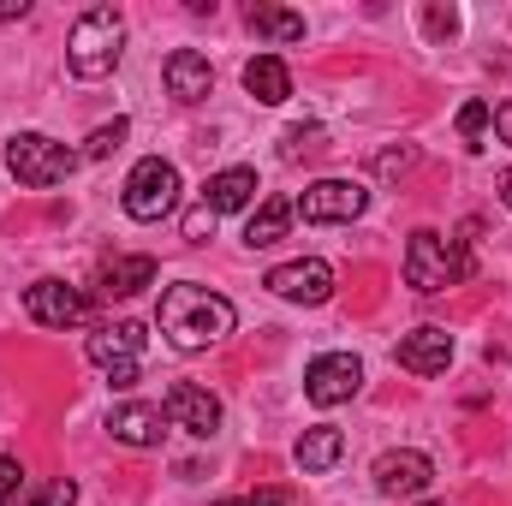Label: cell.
<instances>
[{
	"mask_svg": "<svg viewBox=\"0 0 512 506\" xmlns=\"http://www.w3.org/2000/svg\"><path fill=\"white\" fill-rule=\"evenodd\" d=\"M251 506H286V501H280V495H256Z\"/></svg>",
	"mask_w": 512,
	"mask_h": 506,
	"instance_id": "33",
	"label": "cell"
},
{
	"mask_svg": "<svg viewBox=\"0 0 512 506\" xmlns=\"http://www.w3.org/2000/svg\"><path fill=\"white\" fill-rule=\"evenodd\" d=\"M161 78H167V96H173V102H203V96L215 90V66H209L197 48H173L167 66H161Z\"/></svg>",
	"mask_w": 512,
	"mask_h": 506,
	"instance_id": "14",
	"label": "cell"
},
{
	"mask_svg": "<svg viewBox=\"0 0 512 506\" xmlns=\"http://www.w3.org/2000/svg\"><path fill=\"white\" fill-rule=\"evenodd\" d=\"M471 274V256L459 239H447V233H435V227H423V233H411L405 239V286L411 292H447V286H459Z\"/></svg>",
	"mask_w": 512,
	"mask_h": 506,
	"instance_id": "2",
	"label": "cell"
},
{
	"mask_svg": "<svg viewBox=\"0 0 512 506\" xmlns=\"http://www.w3.org/2000/svg\"><path fill=\"white\" fill-rule=\"evenodd\" d=\"M489 120H495V114H489V102H465V108H459V137H465L471 149H483V131H489Z\"/></svg>",
	"mask_w": 512,
	"mask_h": 506,
	"instance_id": "23",
	"label": "cell"
},
{
	"mask_svg": "<svg viewBox=\"0 0 512 506\" xmlns=\"http://www.w3.org/2000/svg\"><path fill=\"white\" fill-rule=\"evenodd\" d=\"M161 423H167L161 405H114L108 411V435L126 447H161V435H167Z\"/></svg>",
	"mask_w": 512,
	"mask_h": 506,
	"instance_id": "15",
	"label": "cell"
},
{
	"mask_svg": "<svg viewBox=\"0 0 512 506\" xmlns=\"http://www.w3.org/2000/svg\"><path fill=\"white\" fill-rule=\"evenodd\" d=\"M90 364L108 370L114 387H131L137 370H143V328H137V322H108V328H96V334H90Z\"/></svg>",
	"mask_w": 512,
	"mask_h": 506,
	"instance_id": "6",
	"label": "cell"
},
{
	"mask_svg": "<svg viewBox=\"0 0 512 506\" xmlns=\"http://www.w3.org/2000/svg\"><path fill=\"white\" fill-rule=\"evenodd\" d=\"M78 161H84L78 149H66V143H54V137H42V131H18V137L6 143V167H12V179L30 185V191H48V185L72 179Z\"/></svg>",
	"mask_w": 512,
	"mask_h": 506,
	"instance_id": "4",
	"label": "cell"
},
{
	"mask_svg": "<svg viewBox=\"0 0 512 506\" xmlns=\"http://www.w3.org/2000/svg\"><path fill=\"white\" fill-rule=\"evenodd\" d=\"M292 209L316 227H334V221H358L370 209V191L358 179H316V185H304V197Z\"/></svg>",
	"mask_w": 512,
	"mask_h": 506,
	"instance_id": "7",
	"label": "cell"
},
{
	"mask_svg": "<svg viewBox=\"0 0 512 506\" xmlns=\"http://www.w3.org/2000/svg\"><path fill=\"white\" fill-rule=\"evenodd\" d=\"M120 143H126V120H114V126H96V131H90V143H84V161H108Z\"/></svg>",
	"mask_w": 512,
	"mask_h": 506,
	"instance_id": "24",
	"label": "cell"
},
{
	"mask_svg": "<svg viewBox=\"0 0 512 506\" xmlns=\"http://www.w3.org/2000/svg\"><path fill=\"white\" fill-rule=\"evenodd\" d=\"M215 506H251V501H215Z\"/></svg>",
	"mask_w": 512,
	"mask_h": 506,
	"instance_id": "34",
	"label": "cell"
},
{
	"mask_svg": "<svg viewBox=\"0 0 512 506\" xmlns=\"http://www.w3.org/2000/svg\"><path fill=\"white\" fill-rule=\"evenodd\" d=\"M423 24H429V36H435V42H447V36L459 30V12H441V6H429V12H423Z\"/></svg>",
	"mask_w": 512,
	"mask_h": 506,
	"instance_id": "27",
	"label": "cell"
},
{
	"mask_svg": "<svg viewBox=\"0 0 512 506\" xmlns=\"http://www.w3.org/2000/svg\"><path fill=\"white\" fill-rule=\"evenodd\" d=\"M495 131H501V143H512V102L495 108Z\"/></svg>",
	"mask_w": 512,
	"mask_h": 506,
	"instance_id": "30",
	"label": "cell"
},
{
	"mask_svg": "<svg viewBox=\"0 0 512 506\" xmlns=\"http://www.w3.org/2000/svg\"><path fill=\"white\" fill-rule=\"evenodd\" d=\"M358 387H364V364H358L352 352H322V358L304 370V399H310V405H346Z\"/></svg>",
	"mask_w": 512,
	"mask_h": 506,
	"instance_id": "10",
	"label": "cell"
},
{
	"mask_svg": "<svg viewBox=\"0 0 512 506\" xmlns=\"http://www.w3.org/2000/svg\"><path fill=\"white\" fill-rule=\"evenodd\" d=\"M155 280V256H114L102 268V298H137Z\"/></svg>",
	"mask_w": 512,
	"mask_h": 506,
	"instance_id": "19",
	"label": "cell"
},
{
	"mask_svg": "<svg viewBox=\"0 0 512 506\" xmlns=\"http://www.w3.org/2000/svg\"><path fill=\"white\" fill-rule=\"evenodd\" d=\"M120 203H126L131 221H167V215L179 209V167H173V161H161V155L137 161Z\"/></svg>",
	"mask_w": 512,
	"mask_h": 506,
	"instance_id": "5",
	"label": "cell"
},
{
	"mask_svg": "<svg viewBox=\"0 0 512 506\" xmlns=\"http://www.w3.org/2000/svg\"><path fill=\"white\" fill-rule=\"evenodd\" d=\"M316 149H322V131H316V126H292L280 155H286V161H298V155H316Z\"/></svg>",
	"mask_w": 512,
	"mask_h": 506,
	"instance_id": "25",
	"label": "cell"
},
{
	"mask_svg": "<svg viewBox=\"0 0 512 506\" xmlns=\"http://www.w3.org/2000/svg\"><path fill=\"white\" fill-rule=\"evenodd\" d=\"M155 322H161V334H167L179 352H203V346H221L239 316H233V304H227L221 292H209V286H197V280H179V286L161 292Z\"/></svg>",
	"mask_w": 512,
	"mask_h": 506,
	"instance_id": "1",
	"label": "cell"
},
{
	"mask_svg": "<svg viewBox=\"0 0 512 506\" xmlns=\"http://www.w3.org/2000/svg\"><path fill=\"white\" fill-rule=\"evenodd\" d=\"M262 286H268L274 298H286V304H328V292H334V268H328L322 256H298V262L268 268Z\"/></svg>",
	"mask_w": 512,
	"mask_h": 506,
	"instance_id": "8",
	"label": "cell"
},
{
	"mask_svg": "<svg viewBox=\"0 0 512 506\" xmlns=\"http://www.w3.org/2000/svg\"><path fill=\"white\" fill-rule=\"evenodd\" d=\"M429 483H435V465L417 447H399V453H382L376 459V495H387V501H411Z\"/></svg>",
	"mask_w": 512,
	"mask_h": 506,
	"instance_id": "11",
	"label": "cell"
},
{
	"mask_svg": "<svg viewBox=\"0 0 512 506\" xmlns=\"http://www.w3.org/2000/svg\"><path fill=\"white\" fill-rule=\"evenodd\" d=\"M78 501V483L72 477H54V483H24L12 506H72Z\"/></svg>",
	"mask_w": 512,
	"mask_h": 506,
	"instance_id": "22",
	"label": "cell"
},
{
	"mask_svg": "<svg viewBox=\"0 0 512 506\" xmlns=\"http://www.w3.org/2000/svg\"><path fill=\"white\" fill-rule=\"evenodd\" d=\"M24 310L42 328H72V322L90 316V298L78 286H66V280H36V286H24Z\"/></svg>",
	"mask_w": 512,
	"mask_h": 506,
	"instance_id": "12",
	"label": "cell"
},
{
	"mask_svg": "<svg viewBox=\"0 0 512 506\" xmlns=\"http://www.w3.org/2000/svg\"><path fill=\"white\" fill-rule=\"evenodd\" d=\"M251 197H256L251 167H227V173H215V179L203 185V209H209V215H233V209H245Z\"/></svg>",
	"mask_w": 512,
	"mask_h": 506,
	"instance_id": "17",
	"label": "cell"
},
{
	"mask_svg": "<svg viewBox=\"0 0 512 506\" xmlns=\"http://www.w3.org/2000/svg\"><path fill=\"white\" fill-rule=\"evenodd\" d=\"M411 161H417V149H387V155H382V161H376V167H382L387 179H393V173H405Z\"/></svg>",
	"mask_w": 512,
	"mask_h": 506,
	"instance_id": "29",
	"label": "cell"
},
{
	"mask_svg": "<svg viewBox=\"0 0 512 506\" xmlns=\"http://www.w3.org/2000/svg\"><path fill=\"white\" fill-rule=\"evenodd\" d=\"M245 90H251L262 108H280V102L292 96V72H286V60H280V54H256V60H245Z\"/></svg>",
	"mask_w": 512,
	"mask_h": 506,
	"instance_id": "16",
	"label": "cell"
},
{
	"mask_svg": "<svg viewBox=\"0 0 512 506\" xmlns=\"http://www.w3.org/2000/svg\"><path fill=\"white\" fill-rule=\"evenodd\" d=\"M393 358H399V370H411V376H441V370L453 364V334H447V328H411V334L393 346Z\"/></svg>",
	"mask_w": 512,
	"mask_h": 506,
	"instance_id": "13",
	"label": "cell"
},
{
	"mask_svg": "<svg viewBox=\"0 0 512 506\" xmlns=\"http://www.w3.org/2000/svg\"><path fill=\"white\" fill-rule=\"evenodd\" d=\"M120 42H126L120 12H114V6H90V12L72 24V36H66V66H72L78 78H108L114 60H120Z\"/></svg>",
	"mask_w": 512,
	"mask_h": 506,
	"instance_id": "3",
	"label": "cell"
},
{
	"mask_svg": "<svg viewBox=\"0 0 512 506\" xmlns=\"http://www.w3.org/2000/svg\"><path fill=\"white\" fill-rule=\"evenodd\" d=\"M161 417H167L173 429H185V435L209 441V435L221 429V399H215L209 387H197V381H173V387H167V399H161Z\"/></svg>",
	"mask_w": 512,
	"mask_h": 506,
	"instance_id": "9",
	"label": "cell"
},
{
	"mask_svg": "<svg viewBox=\"0 0 512 506\" xmlns=\"http://www.w3.org/2000/svg\"><path fill=\"white\" fill-rule=\"evenodd\" d=\"M30 12V0H0V18H24Z\"/></svg>",
	"mask_w": 512,
	"mask_h": 506,
	"instance_id": "32",
	"label": "cell"
},
{
	"mask_svg": "<svg viewBox=\"0 0 512 506\" xmlns=\"http://www.w3.org/2000/svg\"><path fill=\"white\" fill-rule=\"evenodd\" d=\"M18 489H24V465H18V459H12V453H0V506L12 501V495H18Z\"/></svg>",
	"mask_w": 512,
	"mask_h": 506,
	"instance_id": "26",
	"label": "cell"
},
{
	"mask_svg": "<svg viewBox=\"0 0 512 506\" xmlns=\"http://www.w3.org/2000/svg\"><path fill=\"white\" fill-rule=\"evenodd\" d=\"M292 215H298V209H292L286 197H268V203H262V209L251 215V227H245V245H251V251H268V245H280V239L292 233Z\"/></svg>",
	"mask_w": 512,
	"mask_h": 506,
	"instance_id": "20",
	"label": "cell"
},
{
	"mask_svg": "<svg viewBox=\"0 0 512 506\" xmlns=\"http://www.w3.org/2000/svg\"><path fill=\"white\" fill-rule=\"evenodd\" d=\"M495 191H501V203L512 209V167H501V173H495Z\"/></svg>",
	"mask_w": 512,
	"mask_h": 506,
	"instance_id": "31",
	"label": "cell"
},
{
	"mask_svg": "<svg viewBox=\"0 0 512 506\" xmlns=\"http://www.w3.org/2000/svg\"><path fill=\"white\" fill-rule=\"evenodd\" d=\"M429 506H447V501H429Z\"/></svg>",
	"mask_w": 512,
	"mask_h": 506,
	"instance_id": "35",
	"label": "cell"
},
{
	"mask_svg": "<svg viewBox=\"0 0 512 506\" xmlns=\"http://www.w3.org/2000/svg\"><path fill=\"white\" fill-rule=\"evenodd\" d=\"M245 24L256 36H268V42H298L304 36V12H286V6H251Z\"/></svg>",
	"mask_w": 512,
	"mask_h": 506,
	"instance_id": "21",
	"label": "cell"
},
{
	"mask_svg": "<svg viewBox=\"0 0 512 506\" xmlns=\"http://www.w3.org/2000/svg\"><path fill=\"white\" fill-rule=\"evenodd\" d=\"M340 453H346V435H340L334 423L304 429V435H298V447H292V459H298L304 471H334V465H340Z\"/></svg>",
	"mask_w": 512,
	"mask_h": 506,
	"instance_id": "18",
	"label": "cell"
},
{
	"mask_svg": "<svg viewBox=\"0 0 512 506\" xmlns=\"http://www.w3.org/2000/svg\"><path fill=\"white\" fill-rule=\"evenodd\" d=\"M209 233H215V215H209V209H203V203H197V209H191V215H185V239H191V245H203V239H209Z\"/></svg>",
	"mask_w": 512,
	"mask_h": 506,
	"instance_id": "28",
	"label": "cell"
}]
</instances>
